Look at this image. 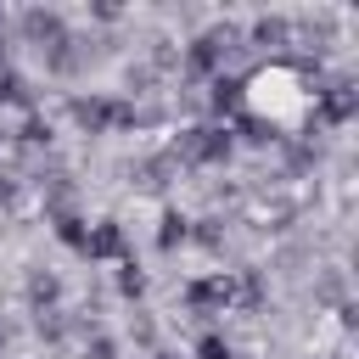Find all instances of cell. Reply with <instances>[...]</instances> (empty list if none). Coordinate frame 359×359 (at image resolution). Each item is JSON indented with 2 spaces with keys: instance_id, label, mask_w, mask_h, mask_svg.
I'll list each match as a JSON object with an SVG mask.
<instances>
[{
  "instance_id": "6da1fadb",
  "label": "cell",
  "mask_w": 359,
  "mask_h": 359,
  "mask_svg": "<svg viewBox=\"0 0 359 359\" xmlns=\"http://www.w3.org/2000/svg\"><path fill=\"white\" fill-rule=\"evenodd\" d=\"M247 107L269 123H297L309 112V90L292 67H264V73L247 79Z\"/></svg>"
},
{
  "instance_id": "7a4b0ae2",
  "label": "cell",
  "mask_w": 359,
  "mask_h": 359,
  "mask_svg": "<svg viewBox=\"0 0 359 359\" xmlns=\"http://www.w3.org/2000/svg\"><path fill=\"white\" fill-rule=\"evenodd\" d=\"M84 247H90V252H118V230H112V224H101V230H95Z\"/></svg>"
},
{
  "instance_id": "3957f363",
  "label": "cell",
  "mask_w": 359,
  "mask_h": 359,
  "mask_svg": "<svg viewBox=\"0 0 359 359\" xmlns=\"http://www.w3.org/2000/svg\"><path fill=\"white\" fill-rule=\"evenodd\" d=\"M202 359H230V348L219 337H202Z\"/></svg>"
}]
</instances>
